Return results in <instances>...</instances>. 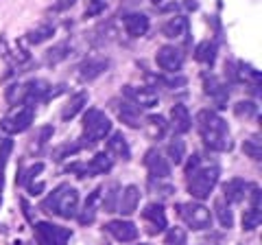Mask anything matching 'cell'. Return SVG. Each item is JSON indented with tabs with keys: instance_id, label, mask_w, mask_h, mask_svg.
I'll return each mask as SVG.
<instances>
[{
	"instance_id": "6da1fadb",
	"label": "cell",
	"mask_w": 262,
	"mask_h": 245,
	"mask_svg": "<svg viewBox=\"0 0 262 245\" xmlns=\"http://www.w3.org/2000/svg\"><path fill=\"white\" fill-rule=\"evenodd\" d=\"M196 120H199V134H201L208 149H212V151H229L232 149L229 127L214 110H201Z\"/></svg>"
},
{
	"instance_id": "7a4b0ae2",
	"label": "cell",
	"mask_w": 262,
	"mask_h": 245,
	"mask_svg": "<svg viewBox=\"0 0 262 245\" xmlns=\"http://www.w3.org/2000/svg\"><path fill=\"white\" fill-rule=\"evenodd\" d=\"M219 175H221V169L216 165L194 169L192 173H188V193L194 199H208L219 182Z\"/></svg>"
},
{
	"instance_id": "3957f363",
	"label": "cell",
	"mask_w": 262,
	"mask_h": 245,
	"mask_svg": "<svg viewBox=\"0 0 262 245\" xmlns=\"http://www.w3.org/2000/svg\"><path fill=\"white\" fill-rule=\"evenodd\" d=\"M42 208H51L57 217L72 219L79 208V193L75 189H70V186L61 184L53 191V195H48V199H44Z\"/></svg>"
},
{
	"instance_id": "277c9868",
	"label": "cell",
	"mask_w": 262,
	"mask_h": 245,
	"mask_svg": "<svg viewBox=\"0 0 262 245\" xmlns=\"http://www.w3.org/2000/svg\"><path fill=\"white\" fill-rule=\"evenodd\" d=\"M112 134V120L107 118V114L103 110H88L83 116V142L94 145L103 138H107Z\"/></svg>"
},
{
	"instance_id": "5b68a950",
	"label": "cell",
	"mask_w": 262,
	"mask_h": 245,
	"mask_svg": "<svg viewBox=\"0 0 262 245\" xmlns=\"http://www.w3.org/2000/svg\"><path fill=\"white\" fill-rule=\"evenodd\" d=\"M177 212L179 217L184 219V223L192 230H208L212 226V215L206 206L196 201H190V203H177Z\"/></svg>"
},
{
	"instance_id": "8992f818",
	"label": "cell",
	"mask_w": 262,
	"mask_h": 245,
	"mask_svg": "<svg viewBox=\"0 0 262 245\" xmlns=\"http://www.w3.org/2000/svg\"><path fill=\"white\" fill-rule=\"evenodd\" d=\"M33 230H35V239L39 245H68L72 236L68 228L55 226L51 221H39L33 226Z\"/></svg>"
},
{
	"instance_id": "52a82bcc",
	"label": "cell",
	"mask_w": 262,
	"mask_h": 245,
	"mask_svg": "<svg viewBox=\"0 0 262 245\" xmlns=\"http://www.w3.org/2000/svg\"><path fill=\"white\" fill-rule=\"evenodd\" d=\"M110 108L116 112L118 120L125 122L127 127H134V129H140L142 127V112H140V108L131 105L129 101H120V99H112L110 101Z\"/></svg>"
},
{
	"instance_id": "ba28073f",
	"label": "cell",
	"mask_w": 262,
	"mask_h": 245,
	"mask_svg": "<svg viewBox=\"0 0 262 245\" xmlns=\"http://www.w3.org/2000/svg\"><path fill=\"white\" fill-rule=\"evenodd\" d=\"M155 64H158L160 70H164V72H179L184 66V55L175 46H162L160 51L155 53Z\"/></svg>"
},
{
	"instance_id": "9c48e42d",
	"label": "cell",
	"mask_w": 262,
	"mask_h": 245,
	"mask_svg": "<svg viewBox=\"0 0 262 245\" xmlns=\"http://www.w3.org/2000/svg\"><path fill=\"white\" fill-rule=\"evenodd\" d=\"M142 219L146 228H149V234H160L162 230H166L168 226V219H166V210H164V206H160V203H149V206H144L142 210Z\"/></svg>"
},
{
	"instance_id": "30bf717a",
	"label": "cell",
	"mask_w": 262,
	"mask_h": 245,
	"mask_svg": "<svg viewBox=\"0 0 262 245\" xmlns=\"http://www.w3.org/2000/svg\"><path fill=\"white\" fill-rule=\"evenodd\" d=\"M33 120H35V110L33 108H24L18 112V114H13L11 118H7L5 122H3V129L7 134H11V136H15V134H22V132H27V129L33 125Z\"/></svg>"
},
{
	"instance_id": "8fae6325",
	"label": "cell",
	"mask_w": 262,
	"mask_h": 245,
	"mask_svg": "<svg viewBox=\"0 0 262 245\" xmlns=\"http://www.w3.org/2000/svg\"><path fill=\"white\" fill-rule=\"evenodd\" d=\"M144 165H146V169H149V175H151L153 182H160V179H168L170 177V165L160 151H155V149L146 151Z\"/></svg>"
},
{
	"instance_id": "7c38bea8",
	"label": "cell",
	"mask_w": 262,
	"mask_h": 245,
	"mask_svg": "<svg viewBox=\"0 0 262 245\" xmlns=\"http://www.w3.org/2000/svg\"><path fill=\"white\" fill-rule=\"evenodd\" d=\"M122 94H125V99L131 105H136V108H153V105L158 103V94H155L151 88L125 86V88H122Z\"/></svg>"
},
{
	"instance_id": "4fadbf2b",
	"label": "cell",
	"mask_w": 262,
	"mask_h": 245,
	"mask_svg": "<svg viewBox=\"0 0 262 245\" xmlns=\"http://www.w3.org/2000/svg\"><path fill=\"white\" fill-rule=\"evenodd\" d=\"M48 90H51V86H48V81H44V79H33V81H29V84L24 86L22 103L27 105V108H33L35 103H39V101H44V99L51 96Z\"/></svg>"
},
{
	"instance_id": "5bb4252c",
	"label": "cell",
	"mask_w": 262,
	"mask_h": 245,
	"mask_svg": "<svg viewBox=\"0 0 262 245\" xmlns=\"http://www.w3.org/2000/svg\"><path fill=\"white\" fill-rule=\"evenodd\" d=\"M107 68H110L107 57H90V59H85L79 66V79L81 81H94V79L101 77L103 72H107Z\"/></svg>"
},
{
	"instance_id": "9a60e30c",
	"label": "cell",
	"mask_w": 262,
	"mask_h": 245,
	"mask_svg": "<svg viewBox=\"0 0 262 245\" xmlns=\"http://www.w3.org/2000/svg\"><path fill=\"white\" fill-rule=\"evenodd\" d=\"M105 230H107L114 239L120 241V243H134L138 239V228L131 223V221H125V219H116V221H110L105 226Z\"/></svg>"
},
{
	"instance_id": "2e32d148",
	"label": "cell",
	"mask_w": 262,
	"mask_h": 245,
	"mask_svg": "<svg viewBox=\"0 0 262 245\" xmlns=\"http://www.w3.org/2000/svg\"><path fill=\"white\" fill-rule=\"evenodd\" d=\"M138 203H140V189L134 184H129L122 189V193L118 195V212L120 215L129 217L131 212H136Z\"/></svg>"
},
{
	"instance_id": "e0dca14e",
	"label": "cell",
	"mask_w": 262,
	"mask_h": 245,
	"mask_svg": "<svg viewBox=\"0 0 262 245\" xmlns=\"http://www.w3.org/2000/svg\"><path fill=\"white\" fill-rule=\"evenodd\" d=\"M107 156L118 158V160H129L131 158V147L127 142V138L120 132H114L107 136Z\"/></svg>"
},
{
	"instance_id": "ac0fdd59",
	"label": "cell",
	"mask_w": 262,
	"mask_h": 245,
	"mask_svg": "<svg viewBox=\"0 0 262 245\" xmlns=\"http://www.w3.org/2000/svg\"><path fill=\"white\" fill-rule=\"evenodd\" d=\"M101 193H103V189H101V186H96V189H94V191L85 197L83 210L79 212V223H81V226H90V223L94 221V217H96V208H98V201H101Z\"/></svg>"
},
{
	"instance_id": "d6986e66",
	"label": "cell",
	"mask_w": 262,
	"mask_h": 245,
	"mask_svg": "<svg viewBox=\"0 0 262 245\" xmlns=\"http://www.w3.org/2000/svg\"><path fill=\"white\" fill-rule=\"evenodd\" d=\"M151 22L146 18L144 13H129L125 18V31L131 35V37H142L146 35V31H149Z\"/></svg>"
},
{
	"instance_id": "ffe728a7",
	"label": "cell",
	"mask_w": 262,
	"mask_h": 245,
	"mask_svg": "<svg viewBox=\"0 0 262 245\" xmlns=\"http://www.w3.org/2000/svg\"><path fill=\"white\" fill-rule=\"evenodd\" d=\"M170 125H173L177 134H186L190 129L192 120H190V112H188L186 105H173V110H170Z\"/></svg>"
},
{
	"instance_id": "44dd1931",
	"label": "cell",
	"mask_w": 262,
	"mask_h": 245,
	"mask_svg": "<svg viewBox=\"0 0 262 245\" xmlns=\"http://www.w3.org/2000/svg\"><path fill=\"white\" fill-rule=\"evenodd\" d=\"M85 103H88V92H77V94L72 96V99L61 108V120H63V122L72 120L81 110L85 108Z\"/></svg>"
},
{
	"instance_id": "7402d4cb",
	"label": "cell",
	"mask_w": 262,
	"mask_h": 245,
	"mask_svg": "<svg viewBox=\"0 0 262 245\" xmlns=\"http://www.w3.org/2000/svg\"><path fill=\"white\" fill-rule=\"evenodd\" d=\"M245 197V182L241 177H234L223 186V199L227 203H241Z\"/></svg>"
},
{
	"instance_id": "603a6c76",
	"label": "cell",
	"mask_w": 262,
	"mask_h": 245,
	"mask_svg": "<svg viewBox=\"0 0 262 245\" xmlns=\"http://www.w3.org/2000/svg\"><path fill=\"white\" fill-rule=\"evenodd\" d=\"M216 55H219V46L214 42H210V39H203L194 51V59L199 64H208V66H212V64L216 62Z\"/></svg>"
},
{
	"instance_id": "cb8c5ba5",
	"label": "cell",
	"mask_w": 262,
	"mask_h": 245,
	"mask_svg": "<svg viewBox=\"0 0 262 245\" xmlns=\"http://www.w3.org/2000/svg\"><path fill=\"white\" fill-rule=\"evenodd\" d=\"M114 167V160L107 156V153H96V156L88 162V171L90 175H103V173H110Z\"/></svg>"
},
{
	"instance_id": "d4e9b609",
	"label": "cell",
	"mask_w": 262,
	"mask_h": 245,
	"mask_svg": "<svg viewBox=\"0 0 262 245\" xmlns=\"http://www.w3.org/2000/svg\"><path fill=\"white\" fill-rule=\"evenodd\" d=\"M186 27H188V22H186V18H182V15H175V18H170L166 24L162 27V31H164V35L166 37H170V39H175V37H179L186 31Z\"/></svg>"
},
{
	"instance_id": "484cf974",
	"label": "cell",
	"mask_w": 262,
	"mask_h": 245,
	"mask_svg": "<svg viewBox=\"0 0 262 245\" xmlns=\"http://www.w3.org/2000/svg\"><path fill=\"white\" fill-rule=\"evenodd\" d=\"M53 35H55V27H53V24H42L39 29L29 31V33H27V42L29 44H42V42H46V39H51Z\"/></svg>"
},
{
	"instance_id": "4316f807",
	"label": "cell",
	"mask_w": 262,
	"mask_h": 245,
	"mask_svg": "<svg viewBox=\"0 0 262 245\" xmlns=\"http://www.w3.org/2000/svg\"><path fill=\"white\" fill-rule=\"evenodd\" d=\"M214 208H216L219 223L223 226V228H232L234 217H232V208H229V203H227L223 197H219V199H216V203H214Z\"/></svg>"
},
{
	"instance_id": "83f0119b",
	"label": "cell",
	"mask_w": 262,
	"mask_h": 245,
	"mask_svg": "<svg viewBox=\"0 0 262 245\" xmlns=\"http://www.w3.org/2000/svg\"><path fill=\"white\" fill-rule=\"evenodd\" d=\"M166 153H168V158L173 160L175 165H182L184 158H186V142L179 140V138H173V140L168 142V147H166Z\"/></svg>"
},
{
	"instance_id": "f1b7e54d",
	"label": "cell",
	"mask_w": 262,
	"mask_h": 245,
	"mask_svg": "<svg viewBox=\"0 0 262 245\" xmlns=\"http://www.w3.org/2000/svg\"><path fill=\"white\" fill-rule=\"evenodd\" d=\"M68 53H70L68 42L57 44V46H53L51 51L46 53V64H48V66H55V64H59L61 59H66V57H68Z\"/></svg>"
},
{
	"instance_id": "f546056e",
	"label": "cell",
	"mask_w": 262,
	"mask_h": 245,
	"mask_svg": "<svg viewBox=\"0 0 262 245\" xmlns=\"http://www.w3.org/2000/svg\"><path fill=\"white\" fill-rule=\"evenodd\" d=\"M260 221H262V215H260V208H249L247 212L243 215V230H256L260 228Z\"/></svg>"
},
{
	"instance_id": "4dcf8cb0",
	"label": "cell",
	"mask_w": 262,
	"mask_h": 245,
	"mask_svg": "<svg viewBox=\"0 0 262 245\" xmlns=\"http://www.w3.org/2000/svg\"><path fill=\"white\" fill-rule=\"evenodd\" d=\"M206 92H208L210 96H214V99H219V96H221V101H223L225 96H227L225 86L221 84L216 77H206Z\"/></svg>"
},
{
	"instance_id": "1f68e13d",
	"label": "cell",
	"mask_w": 262,
	"mask_h": 245,
	"mask_svg": "<svg viewBox=\"0 0 262 245\" xmlns=\"http://www.w3.org/2000/svg\"><path fill=\"white\" fill-rule=\"evenodd\" d=\"M81 151V145L79 142H68V145H61V147H57V149L53 151V160L57 162H61L66 158H70V156H75V153Z\"/></svg>"
},
{
	"instance_id": "d6a6232c",
	"label": "cell",
	"mask_w": 262,
	"mask_h": 245,
	"mask_svg": "<svg viewBox=\"0 0 262 245\" xmlns=\"http://www.w3.org/2000/svg\"><path fill=\"white\" fill-rule=\"evenodd\" d=\"M234 114L238 118H253V116H258V105L251 101H241V103H236Z\"/></svg>"
},
{
	"instance_id": "836d02e7",
	"label": "cell",
	"mask_w": 262,
	"mask_h": 245,
	"mask_svg": "<svg viewBox=\"0 0 262 245\" xmlns=\"http://www.w3.org/2000/svg\"><path fill=\"white\" fill-rule=\"evenodd\" d=\"M243 151L247 153L249 158H253L256 162H260V158H262V149H260V136H256V140H245V142H243Z\"/></svg>"
},
{
	"instance_id": "e575fe53",
	"label": "cell",
	"mask_w": 262,
	"mask_h": 245,
	"mask_svg": "<svg viewBox=\"0 0 262 245\" xmlns=\"http://www.w3.org/2000/svg\"><path fill=\"white\" fill-rule=\"evenodd\" d=\"M11 151H13V140L11 138L0 140V173L5 171V165H7V160H9V156H11Z\"/></svg>"
},
{
	"instance_id": "d590c367",
	"label": "cell",
	"mask_w": 262,
	"mask_h": 245,
	"mask_svg": "<svg viewBox=\"0 0 262 245\" xmlns=\"http://www.w3.org/2000/svg\"><path fill=\"white\" fill-rule=\"evenodd\" d=\"M164 241H166V245H186V232L182 228H170Z\"/></svg>"
},
{
	"instance_id": "8d00e7d4",
	"label": "cell",
	"mask_w": 262,
	"mask_h": 245,
	"mask_svg": "<svg viewBox=\"0 0 262 245\" xmlns=\"http://www.w3.org/2000/svg\"><path fill=\"white\" fill-rule=\"evenodd\" d=\"M7 103L9 105H18L22 103V96H24V86H11V88H7Z\"/></svg>"
},
{
	"instance_id": "74e56055",
	"label": "cell",
	"mask_w": 262,
	"mask_h": 245,
	"mask_svg": "<svg viewBox=\"0 0 262 245\" xmlns=\"http://www.w3.org/2000/svg\"><path fill=\"white\" fill-rule=\"evenodd\" d=\"M42 171H44V162H35V165L29 167V169H27V173L20 177V184H27V186H29L33 179H35V175H39Z\"/></svg>"
},
{
	"instance_id": "f35d334b",
	"label": "cell",
	"mask_w": 262,
	"mask_h": 245,
	"mask_svg": "<svg viewBox=\"0 0 262 245\" xmlns=\"http://www.w3.org/2000/svg\"><path fill=\"white\" fill-rule=\"evenodd\" d=\"M118 184H114L112 186V191H110V195L105 197V201H103V208H105V212H114V208L118 206Z\"/></svg>"
},
{
	"instance_id": "ab89813d",
	"label": "cell",
	"mask_w": 262,
	"mask_h": 245,
	"mask_svg": "<svg viewBox=\"0 0 262 245\" xmlns=\"http://www.w3.org/2000/svg\"><path fill=\"white\" fill-rule=\"evenodd\" d=\"M53 132H55V129H53L51 125H48V127H44L42 132L37 134V138H35V140H33V151L37 153V149H39V147H42V145H46V142H48V138L53 136Z\"/></svg>"
},
{
	"instance_id": "60d3db41",
	"label": "cell",
	"mask_w": 262,
	"mask_h": 245,
	"mask_svg": "<svg viewBox=\"0 0 262 245\" xmlns=\"http://www.w3.org/2000/svg\"><path fill=\"white\" fill-rule=\"evenodd\" d=\"M199 167H201V158H199V156H192L190 160L186 162V175H188V173H192V171H194V169H199Z\"/></svg>"
},
{
	"instance_id": "b9f144b4",
	"label": "cell",
	"mask_w": 262,
	"mask_h": 245,
	"mask_svg": "<svg viewBox=\"0 0 262 245\" xmlns=\"http://www.w3.org/2000/svg\"><path fill=\"white\" fill-rule=\"evenodd\" d=\"M27 189H29V193H31V195H39V193H44L46 184H44V182H31V184L27 186Z\"/></svg>"
},
{
	"instance_id": "7bdbcfd3",
	"label": "cell",
	"mask_w": 262,
	"mask_h": 245,
	"mask_svg": "<svg viewBox=\"0 0 262 245\" xmlns=\"http://www.w3.org/2000/svg\"><path fill=\"white\" fill-rule=\"evenodd\" d=\"M72 5H75V0H61V3L55 5L53 9H55V11H61V9H68V7H72Z\"/></svg>"
},
{
	"instance_id": "ee69618b",
	"label": "cell",
	"mask_w": 262,
	"mask_h": 245,
	"mask_svg": "<svg viewBox=\"0 0 262 245\" xmlns=\"http://www.w3.org/2000/svg\"><path fill=\"white\" fill-rule=\"evenodd\" d=\"M138 245H144V243H138Z\"/></svg>"
}]
</instances>
